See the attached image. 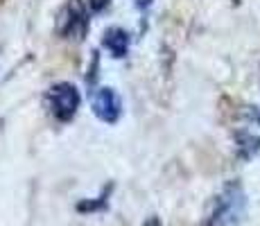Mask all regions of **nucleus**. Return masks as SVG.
Listing matches in <instances>:
<instances>
[{"mask_svg": "<svg viewBox=\"0 0 260 226\" xmlns=\"http://www.w3.org/2000/svg\"><path fill=\"white\" fill-rule=\"evenodd\" d=\"M247 213V192L240 181H226L211 199L204 215V226H236Z\"/></svg>", "mask_w": 260, "mask_h": 226, "instance_id": "f257e3e1", "label": "nucleus"}, {"mask_svg": "<svg viewBox=\"0 0 260 226\" xmlns=\"http://www.w3.org/2000/svg\"><path fill=\"white\" fill-rule=\"evenodd\" d=\"M88 7L86 0H68L57 14V34L61 39L82 41L88 32Z\"/></svg>", "mask_w": 260, "mask_h": 226, "instance_id": "f03ea898", "label": "nucleus"}, {"mask_svg": "<svg viewBox=\"0 0 260 226\" xmlns=\"http://www.w3.org/2000/svg\"><path fill=\"white\" fill-rule=\"evenodd\" d=\"M46 107L59 122H68L79 109V90L68 82L54 84L46 93Z\"/></svg>", "mask_w": 260, "mask_h": 226, "instance_id": "7ed1b4c3", "label": "nucleus"}, {"mask_svg": "<svg viewBox=\"0 0 260 226\" xmlns=\"http://www.w3.org/2000/svg\"><path fill=\"white\" fill-rule=\"evenodd\" d=\"M91 107H93V113L102 122L113 124L120 118V113H122V100H120V95L111 86H102L93 93Z\"/></svg>", "mask_w": 260, "mask_h": 226, "instance_id": "20e7f679", "label": "nucleus"}, {"mask_svg": "<svg viewBox=\"0 0 260 226\" xmlns=\"http://www.w3.org/2000/svg\"><path fill=\"white\" fill-rule=\"evenodd\" d=\"M129 43H132V39H129V32L122 27H109L107 32H104L102 37V45L107 48V52L111 54V57H124V54L129 52Z\"/></svg>", "mask_w": 260, "mask_h": 226, "instance_id": "39448f33", "label": "nucleus"}, {"mask_svg": "<svg viewBox=\"0 0 260 226\" xmlns=\"http://www.w3.org/2000/svg\"><path fill=\"white\" fill-rule=\"evenodd\" d=\"M236 154L240 160H251L260 154V138L249 132L236 134Z\"/></svg>", "mask_w": 260, "mask_h": 226, "instance_id": "423d86ee", "label": "nucleus"}, {"mask_svg": "<svg viewBox=\"0 0 260 226\" xmlns=\"http://www.w3.org/2000/svg\"><path fill=\"white\" fill-rule=\"evenodd\" d=\"M109 195H111V185L107 188V192H102L95 199H86V202L77 204V213H98V210H104L109 206Z\"/></svg>", "mask_w": 260, "mask_h": 226, "instance_id": "0eeeda50", "label": "nucleus"}, {"mask_svg": "<svg viewBox=\"0 0 260 226\" xmlns=\"http://www.w3.org/2000/svg\"><path fill=\"white\" fill-rule=\"evenodd\" d=\"M109 3H111V0H86V5L93 9V12H102Z\"/></svg>", "mask_w": 260, "mask_h": 226, "instance_id": "6e6552de", "label": "nucleus"}, {"mask_svg": "<svg viewBox=\"0 0 260 226\" xmlns=\"http://www.w3.org/2000/svg\"><path fill=\"white\" fill-rule=\"evenodd\" d=\"M247 115L251 122H256V124H260V107H249V111L244 113Z\"/></svg>", "mask_w": 260, "mask_h": 226, "instance_id": "1a4fd4ad", "label": "nucleus"}, {"mask_svg": "<svg viewBox=\"0 0 260 226\" xmlns=\"http://www.w3.org/2000/svg\"><path fill=\"white\" fill-rule=\"evenodd\" d=\"M143 226H161V219H158V217H149Z\"/></svg>", "mask_w": 260, "mask_h": 226, "instance_id": "9d476101", "label": "nucleus"}]
</instances>
